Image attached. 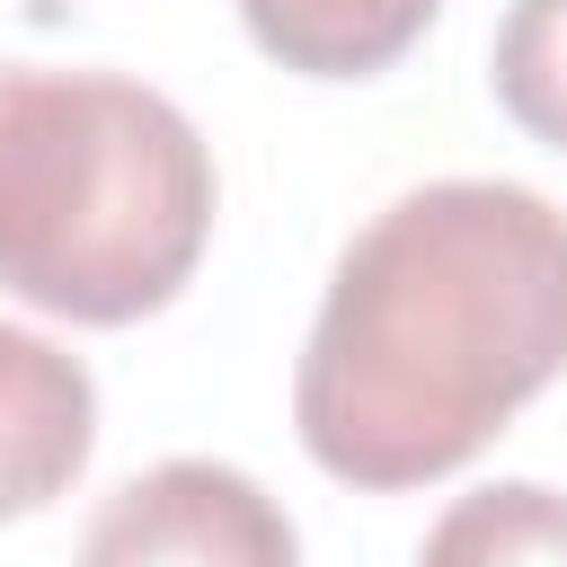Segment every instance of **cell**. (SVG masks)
Wrapping results in <instances>:
<instances>
[{"instance_id":"obj_1","label":"cell","mask_w":567,"mask_h":567,"mask_svg":"<svg viewBox=\"0 0 567 567\" xmlns=\"http://www.w3.org/2000/svg\"><path fill=\"white\" fill-rule=\"evenodd\" d=\"M567 372V213L514 177H434L381 204L301 337V452L363 496L478 461Z\"/></svg>"},{"instance_id":"obj_2","label":"cell","mask_w":567,"mask_h":567,"mask_svg":"<svg viewBox=\"0 0 567 567\" xmlns=\"http://www.w3.org/2000/svg\"><path fill=\"white\" fill-rule=\"evenodd\" d=\"M213 204V151L177 97L0 62V292L71 328H133L195 284Z\"/></svg>"},{"instance_id":"obj_3","label":"cell","mask_w":567,"mask_h":567,"mask_svg":"<svg viewBox=\"0 0 567 567\" xmlns=\"http://www.w3.org/2000/svg\"><path fill=\"white\" fill-rule=\"evenodd\" d=\"M80 567H301L292 514L230 461H151L80 532Z\"/></svg>"},{"instance_id":"obj_4","label":"cell","mask_w":567,"mask_h":567,"mask_svg":"<svg viewBox=\"0 0 567 567\" xmlns=\"http://www.w3.org/2000/svg\"><path fill=\"white\" fill-rule=\"evenodd\" d=\"M97 452V381L35 328L0 319V523L44 514Z\"/></svg>"},{"instance_id":"obj_5","label":"cell","mask_w":567,"mask_h":567,"mask_svg":"<svg viewBox=\"0 0 567 567\" xmlns=\"http://www.w3.org/2000/svg\"><path fill=\"white\" fill-rule=\"evenodd\" d=\"M434 9L443 0H239V27L301 80H372L416 53Z\"/></svg>"},{"instance_id":"obj_6","label":"cell","mask_w":567,"mask_h":567,"mask_svg":"<svg viewBox=\"0 0 567 567\" xmlns=\"http://www.w3.org/2000/svg\"><path fill=\"white\" fill-rule=\"evenodd\" d=\"M416 567H567V496L540 478L470 487L434 514Z\"/></svg>"},{"instance_id":"obj_7","label":"cell","mask_w":567,"mask_h":567,"mask_svg":"<svg viewBox=\"0 0 567 567\" xmlns=\"http://www.w3.org/2000/svg\"><path fill=\"white\" fill-rule=\"evenodd\" d=\"M487 89L532 142L567 151V0H514L505 9L496 53H487Z\"/></svg>"}]
</instances>
